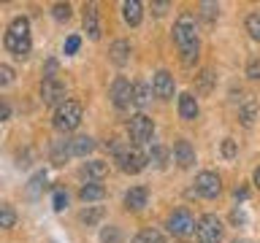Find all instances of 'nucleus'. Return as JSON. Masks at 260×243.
Here are the masks:
<instances>
[{
  "label": "nucleus",
  "instance_id": "obj_1",
  "mask_svg": "<svg viewBox=\"0 0 260 243\" xmlns=\"http://www.w3.org/2000/svg\"><path fill=\"white\" fill-rule=\"evenodd\" d=\"M174 40H176V46H179V52H182V62L190 68V65L198 60V24H195V16L187 11L182 14L176 19L174 24Z\"/></svg>",
  "mask_w": 260,
  "mask_h": 243
},
{
  "label": "nucleus",
  "instance_id": "obj_2",
  "mask_svg": "<svg viewBox=\"0 0 260 243\" xmlns=\"http://www.w3.org/2000/svg\"><path fill=\"white\" fill-rule=\"evenodd\" d=\"M30 22L24 19V16H16V19H11V24H8L6 30V49L11 52L16 60H24V57L30 54Z\"/></svg>",
  "mask_w": 260,
  "mask_h": 243
},
{
  "label": "nucleus",
  "instance_id": "obj_3",
  "mask_svg": "<svg viewBox=\"0 0 260 243\" xmlns=\"http://www.w3.org/2000/svg\"><path fill=\"white\" fill-rule=\"evenodd\" d=\"M81 125V103L76 100H65L60 108L54 111V127L60 133H71Z\"/></svg>",
  "mask_w": 260,
  "mask_h": 243
},
{
  "label": "nucleus",
  "instance_id": "obj_4",
  "mask_svg": "<svg viewBox=\"0 0 260 243\" xmlns=\"http://www.w3.org/2000/svg\"><path fill=\"white\" fill-rule=\"evenodd\" d=\"M195 235H198V243H219V238H222V222L214 214L201 216V222L195 224Z\"/></svg>",
  "mask_w": 260,
  "mask_h": 243
},
{
  "label": "nucleus",
  "instance_id": "obj_5",
  "mask_svg": "<svg viewBox=\"0 0 260 243\" xmlns=\"http://www.w3.org/2000/svg\"><path fill=\"white\" fill-rule=\"evenodd\" d=\"M127 133H130V141H133V146H141L152 138L154 133V122L149 116H144V113H136L133 119L127 122Z\"/></svg>",
  "mask_w": 260,
  "mask_h": 243
},
{
  "label": "nucleus",
  "instance_id": "obj_6",
  "mask_svg": "<svg viewBox=\"0 0 260 243\" xmlns=\"http://www.w3.org/2000/svg\"><path fill=\"white\" fill-rule=\"evenodd\" d=\"M168 230L171 235H176V238H187V235L195 232V219L187 208H176L174 214L168 216Z\"/></svg>",
  "mask_w": 260,
  "mask_h": 243
},
{
  "label": "nucleus",
  "instance_id": "obj_7",
  "mask_svg": "<svg viewBox=\"0 0 260 243\" xmlns=\"http://www.w3.org/2000/svg\"><path fill=\"white\" fill-rule=\"evenodd\" d=\"M119 162V170H125V173H141V170L146 168V154L138 149V146H130L117 157Z\"/></svg>",
  "mask_w": 260,
  "mask_h": 243
},
{
  "label": "nucleus",
  "instance_id": "obj_8",
  "mask_svg": "<svg viewBox=\"0 0 260 243\" xmlns=\"http://www.w3.org/2000/svg\"><path fill=\"white\" fill-rule=\"evenodd\" d=\"M41 100H44V105H60L65 103V84L57 76L52 78H44L41 81Z\"/></svg>",
  "mask_w": 260,
  "mask_h": 243
},
{
  "label": "nucleus",
  "instance_id": "obj_9",
  "mask_svg": "<svg viewBox=\"0 0 260 243\" xmlns=\"http://www.w3.org/2000/svg\"><path fill=\"white\" fill-rule=\"evenodd\" d=\"M111 103L117 105L119 111H125V108H130L133 105V84H130L127 78H117L111 84Z\"/></svg>",
  "mask_w": 260,
  "mask_h": 243
},
{
  "label": "nucleus",
  "instance_id": "obj_10",
  "mask_svg": "<svg viewBox=\"0 0 260 243\" xmlns=\"http://www.w3.org/2000/svg\"><path fill=\"white\" fill-rule=\"evenodd\" d=\"M219 189H222V184H219V176L211 173V170H203V173H198V178H195V192L201 194V197H217Z\"/></svg>",
  "mask_w": 260,
  "mask_h": 243
},
{
  "label": "nucleus",
  "instance_id": "obj_11",
  "mask_svg": "<svg viewBox=\"0 0 260 243\" xmlns=\"http://www.w3.org/2000/svg\"><path fill=\"white\" fill-rule=\"evenodd\" d=\"M174 89H176V84H174V76H171L168 70L154 73V78H152V92L154 95L162 97V100H168V97H174Z\"/></svg>",
  "mask_w": 260,
  "mask_h": 243
},
{
  "label": "nucleus",
  "instance_id": "obj_12",
  "mask_svg": "<svg viewBox=\"0 0 260 243\" xmlns=\"http://www.w3.org/2000/svg\"><path fill=\"white\" fill-rule=\"evenodd\" d=\"M174 162L179 168H192L195 149L190 146V141H176V146H174Z\"/></svg>",
  "mask_w": 260,
  "mask_h": 243
},
{
  "label": "nucleus",
  "instance_id": "obj_13",
  "mask_svg": "<svg viewBox=\"0 0 260 243\" xmlns=\"http://www.w3.org/2000/svg\"><path fill=\"white\" fill-rule=\"evenodd\" d=\"M84 30L92 40L101 38V19H98V6L95 3L84 6Z\"/></svg>",
  "mask_w": 260,
  "mask_h": 243
},
{
  "label": "nucleus",
  "instance_id": "obj_14",
  "mask_svg": "<svg viewBox=\"0 0 260 243\" xmlns=\"http://www.w3.org/2000/svg\"><path fill=\"white\" fill-rule=\"evenodd\" d=\"M146 200H149L146 186H133V189H127V194H125V208L127 211H141L146 206Z\"/></svg>",
  "mask_w": 260,
  "mask_h": 243
},
{
  "label": "nucleus",
  "instance_id": "obj_15",
  "mask_svg": "<svg viewBox=\"0 0 260 243\" xmlns=\"http://www.w3.org/2000/svg\"><path fill=\"white\" fill-rule=\"evenodd\" d=\"M179 116L187 119V122L198 119V100H195V97H192L190 92L179 95Z\"/></svg>",
  "mask_w": 260,
  "mask_h": 243
},
{
  "label": "nucleus",
  "instance_id": "obj_16",
  "mask_svg": "<svg viewBox=\"0 0 260 243\" xmlns=\"http://www.w3.org/2000/svg\"><path fill=\"white\" fill-rule=\"evenodd\" d=\"M109 57L114 65H125L130 60V44L127 40H114L111 49H109Z\"/></svg>",
  "mask_w": 260,
  "mask_h": 243
},
{
  "label": "nucleus",
  "instance_id": "obj_17",
  "mask_svg": "<svg viewBox=\"0 0 260 243\" xmlns=\"http://www.w3.org/2000/svg\"><path fill=\"white\" fill-rule=\"evenodd\" d=\"M122 16H125V22L130 24V27H136V24L141 22V16H144L141 3H138V0H127V3H122Z\"/></svg>",
  "mask_w": 260,
  "mask_h": 243
},
{
  "label": "nucleus",
  "instance_id": "obj_18",
  "mask_svg": "<svg viewBox=\"0 0 260 243\" xmlns=\"http://www.w3.org/2000/svg\"><path fill=\"white\" fill-rule=\"evenodd\" d=\"M81 173H84L89 181H98V184H101V178L109 173V165H106L103 159H92V162H87V165H84V170H81Z\"/></svg>",
  "mask_w": 260,
  "mask_h": 243
},
{
  "label": "nucleus",
  "instance_id": "obj_19",
  "mask_svg": "<svg viewBox=\"0 0 260 243\" xmlns=\"http://www.w3.org/2000/svg\"><path fill=\"white\" fill-rule=\"evenodd\" d=\"M92 149H95V141H92V138H87V135H79V138H73V141H71V154H73V157H87Z\"/></svg>",
  "mask_w": 260,
  "mask_h": 243
},
{
  "label": "nucleus",
  "instance_id": "obj_20",
  "mask_svg": "<svg viewBox=\"0 0 260 243\" xmlns=\"http://www.w3.org/2000/svg\"><path fill=\"white\" fill-rule=\"evenodd\" d=\"M103 194H106L103 184H98V181H89V184H84V186H81L79 197L84 200V202H95V200H103Z\"/></svg>",
  "mask_w": 260,
  "mask_h": 243
},
{
  "label": "nucleus",
  "instance_id": "obj_21",
  "mask_svg": "<svg viewBox=\"0 0 260 243\" xmlns=\"http://www.w3.org/2000/svg\"><path fill=\"white\" fill-rule=\"evenodd\" d=\"M257 116V103H255V97H244V103L239 105V119L244 122V125H252Z\"/></svg>",
  "mask_w": 260,
  "mask_h": 243
},
{
  "label": "nucleus",
  "instance_id": "obj_22",
  "mask_svg": "<svg viewBox=\"0 0 260 243\" xmlns=\"http://www.w3.org/2000/svg\"><path fill=\"white\" fill-rule=\"evenodd\" d=\"M152 84H133V105H138V108H144V105H149L152 100Z\"/></svg>",
  "mask_w": 260,
  "mask_h": 243
},
{
  "label": "nucleus",
  "instance_id": "obj_23",
  "mask_svg": "<svg viewBox=\"0 0 260 243\" xmlns=\"http://www.w3.org/2000/svg\"><path fill=\"white\" fill-rule=\"evenodd\" d=\"M68 157H73V154H71V141H57L52 146V162H54V165H62Z\"/></svg>",
  "mask_w": 260,
  "mask_h": 243
},
{
  "label": "nucleus",
  "instance_id": "obj_24",
  "mask_svg": "<svg viewBox=\"0 0 260 243\" xmlns=\"http://www.w3.org/2000/svg\"><path fill=\"white\" fill-rule=\"evenodd\" d=\"M16 224V211L11 206H6V202H0V227L3 230H11Z\"/></svg>",
  "mask_w": 260,
  "mask_h": 243
},
{
  "label": "nucleus",
  "instance_id": "obj_25",
  "mask_svg": "<svg viewBox=\"0 0 260 243\" xmlns=\"http://www.w3.org/2000/svg\"><path fill=\"white\" fill-rule=\"evenodd\" d=\"M133 243H166V238H162L154 227H146V230H141V232L136 235Z\"/></svg>",
  "mask_w": 260,
  "mask_h": 243
},
{
  "label": "nucleus",
  "instance_id": "obj_26",
  "mask_svg": "<svg viewBox=\"0 0 260 243\" xmlns=\"http://www.w3.org/2000/svg\"><path fill=\"white\" fill-rule=\"evenodd\" d=\"M166 157H168V151L162 149V146H154V149L146 154V162H152L154 168H162V165H166Z\"/></svg>",
  "mask_w": 260,
  "mask_h": 243
},
{
  "label": "nucleus",
  "instance_id": "obj_27",
  "mask_svg": "<svg viewBox=\"0 0 260 243\" xmlns=\"http://www.w3.org/2000/svg\"><path fill=\"white\" fill-rule=\"evenodd\" d=\"M79 219L84 224H95V222H101V219H103V208H87V211H81Z\"/></svg>",
  "mask_w": 260,
  "mask_h": 243
},
{
  "label": "nucleus",
  "instance_id": "obj_28",
  "mask_svg": "<svg viewBox=\"0 0 260 243\" xmlns=\"http://www.w3.org/2000/svg\"><path fill=\"white\" fill-rule=\"evenodd\" d=\"M247 32L255 40H260V14H249L247 16Z\"/></svg>",
  "mask_w": 260,
  "mask_h": 243
},
{
  "label": "nucleus",
  "instance_id": "obj_29",
  "mask_svg": "<svg viewBox=\"0 0 260 243\" xmlns=\"http://www.w3.org/2000/svg\"><path fill=\"white\" fill-rule=\"evenodd\" d=\"M101 240L103 243H122V235H119L117 227H106V230L101 232Z\"/></svg>",
  "mask_w": 260,
  "mask_h": 243
},
{
  "label": "nucleus",
  "instance_id": "obj_30",
  "mask_svg": "<svg viewBox=\"0 0 260 243\" xmlns=\"http://www.w3.org/2000/svg\"><path fill=\"white\" fill-rule=\"evenodd\" d=\"M211 81H214V73L211 70H203L198 76V92H209L211 89Z\"/></svg>",
  "mask_w": 260,
  "mask_h": 243
},
{
  "label": "nucleus",
  "instance_id": "obj_31",
  "mask_svg": "<svg viewBox=\"0 0 260 243\" xmlns=\"http://www.w3.org/2000/svg\"><path fill=\"white\" fill-rule=\"evenodd\" d=\"M236 154H239V146H236V141H233V138H225V141H222V157H225V159H233Z\"/></svg>",
  "mask_w": 260,
  "mask_h": 243
},
{
  "label": "nucleus",
  "instance_id": "obj_32",
  "mask_svg": "<svg viewBox=\"0 0 260 243\" xmlns=\"http://www.w3.org/2000/svg\"><path fill=\"white\" fill-rule=\"evenodd\" d=\"M44 186H46V173H36L32 181H30V194H38Z\"/></svg>",
  "mask_w": 260,
  "mask_h": 243
},
{
  "label": "nucleus",
  "instance_id": "obj_33",
  "mask_svg": "<svg viewBox=\"0 0 260 243\" xmlns=\"http://www.w3.org/2000/svg\"><path fill=\"white\" fill-rule=\"evenodd\" d=\"M14 68H8V65H0V87H8L14 81Z\"/></svg>",
  "mask_w": 260,
  "mask_h": 243
},
{
  "label": "nucleus",
  "instance_id": "obj_34",
  "mask_svg": "<svg viewBox=\"0 0 260 243\" xmlns=\"http://www.w3.org/2000/svg\"><path fill=\"white\" fill-rule=\"evenodd\" d=\"M52 11H54V19L62 22V19H68V16H71V6H68V3H57Z\"/></svg>",
  "mask_w": 260,
  "mask_h": 243
},
{
  "label": "nucleus",
  "instance_id": "obj_35",
  "mask_svg": "<svg viewBox=\"0 0 260 243\" xmlns=\"http://www.w3.org/2000/svg\"><path fill=\"white\" fill-rule=\"evenodd\" d=\"M65 206H68V194H65L62 189L54 192V211H62Z\"/></svg>",
  "mask_w": 260,
  "mask_h": 243
},
{
  "label": "nucleus",
  "instance_id": "obj_36",
  "mask_svg": "<svg viewBox=\"0 0 260 243\" xmlns=\"http://www.w3.org/2000/svg\"><path fill=\"white\" fill-rule=\"evenodd\" d=\"M79 44H81L79 35H71L68 40H65V54H76L79 52Z\"/></svg>",
  "mask_w": 260,
  "mask_h": 243
},
{
  "label": "nucleus",
  "instance_id": "obj_37",
  "mask_svg": "<svg viewBox=\"0 0 260 243\" xmlns=\"http://www.w3.org/2000/svg\"><path fill=\"white\" fill-rule=\"evenodd\" d=\"M247 76L249 78H260V60H249V65H247Z\"/></svg>",
  "mask_w": 260,
  "mask_h": 243
},
{
  "label": "nucleus",
  "instance_id": "obj_38",
  "mask_svg": "<svg viewBox=\"0 0 260 243\" xmlns=\"http://www.w3.org/2000/svg\"><path fill=\"white\" fill-rule=\"evenodd\" d=\"M8 119H11V105L6 100H0V122H8Z\"/></svg>",
  "mask_w": 260,
  "mask_h": 243
},
{
  "label": "nucleus",
  "instance_id": "obj_39",
  "mask_svg": "<svg viewBox=\"0 0 260 243\" xmlns=\"http://www.w3.org/2000/svg\"><path fill=\"white\" fill-rule=\"evenodd\" d=\"M203 14H206V19L211 22V19L217 16V6H214V3H203Z\"/></svg>",
  "mask_w": 260,
  "mask_h": 243
},
{
  "label": "nucleus",
  "instance_id": "obj_40",
  "mask_svg": "<svg viewBox=\"0 0 260 243\" xmlns=\"http://www.w3.org/2000/svg\"><path fill=\"white\" fill-rule=\"evenodd\" d=\"M236 200H247V189H244V186H236Z\"/></svg>",
  "mask_w": 260,
  "mask_h": 243
},
{
  "label": "nucleus",
  "instance_id": "obj_41",
  "mask_svg": "<svg viewBox=\"0 0 260 243\" xmlns=\"http://www.w3.org/2000/svg\"><path fill=\"white\" fill-rule=\"evenodd\" d=\"M233 222H236V224L244 222V214H241V211H233Z\"/></svg>",
  "mask_w": 260,
  "mask_h": 243
},
{
  "label": "nucleus",
  "instance_id": "obj_42",
  "mask_svg": "<svg viewBox=\"0 0 260 243\" xmlns=\"http://www.w3.org/2000/svg\"><path fill=\"white\" fill-rule=\"evenodd\" d=\"M154 8H157V11H154V14H166V8H168V3H154Z\"/></svg>",
  "mask_w": 260,
  "mask_h": 243
},
{
  "label": "nucleus",
  "instance_id": "obj_43",
  "mask_svg": "<svg viewBox=\"0 0 260 243\" xmlns=\"http://www.w3.org/2000/svg\"><path fill=\"white\" fill-rule=\"evenodd\" d=\"M252 178H255V186L260 189V168H255V176H252Z\"/></svg>",
  "mask_w": 260,
  "mask_h": 243
},
{
  "label": "nucleus",
  "instance_id": "obj_44",
  "mask_svg": "<svg viewBox=\"0 0 260 243\" xmlns=\"http://www.w3.org/2000/svg\"><path fill=\"white\" fill-rule=\"evenodd\" d=\"M233 243H255V240H247V238H236Z\"/></svg>",
  "mask_w": 260,
  "mask_h": 243
}]
</instances>
